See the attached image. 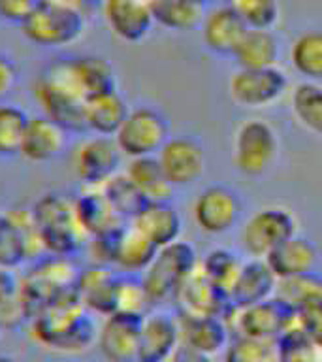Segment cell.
Segmentation results:
<instances>
[{
	"label": "cell",
	"mask_w": 322,
	"mask_h": 362,
	"mask_svg": "<svg viewBox=\"0 0 322 362\" xmlns=\"http://www.w3.org/2000/svg\"><path fill=\"white\" fill-rule=\"evenodd\" d=\"M30 209L47 253L76 257L87 247L90 236L79 221L72 197L62 192H45Z\"/></svg>",
	"instance_id": "obj_2"
},
{
	"label": "cell",
	"mask_w": 322,
	"mask_h": 362,
	"mask_svg": "<svg viewBox=\"0 0 322 362\" xmlns=\"http://www.w3.org/2000/svg\"><path fill=\"white\" fill-rule=\"evenodd\" d=\"M198 28L202 33L205 49L219 57L234 55V51L249 30L236 11L222 0L203 10L202 23Z\"/></svg>",
	"instance_id": "obj_17"
},
{
	"label": "cell",
	"mask_w": 322,
	"mask_h": 362,
	"mask_svg": "<svg viewBox=\"0 0 322 362\" xmlns=\"http://www.w3.org/2000/svg\"><path fill=\"white\" fill-rule=\"evenodd\" d=\"M30 332L45 349L62 355H79L96 344L98 327L73 288L30 319Z\"/></svg>",
	"instance_id": "obj_1"
},
{
	"label": "cell",
	"mask_w": 322,
	"mask_h": 362,
	"mask_svg": "<svg viewBox=\"0 0 322 362\" xmlns=\"http://www.w3.org/2000/svg\"><path fill=\"white\" fill-rule=\"evenodd\" d=\"M243 198L230 185L213 183L203 187L192 202V221L208 236H222L243 219Z\"/></svg>",
	"instance_id": "obj_11"
},
{
	"label": "cell",
	"mask_w": 322,
	"mask_h": 362,
	"mask_svg": "<svg viewBox=\"0 0 322 362\" xmlns=\"http://www.w3.org/2000/svg\"><path fill=\"white\" fill-rule=\"evenodd\" d=\"M68 132L47 115H36L28 119L27 130L23 136L21 155L34 164H44L61 157L68 146Z\"/></svg>",
	"instance_id": "obj_20"
},
{
	"label": "cell",
	"mask_w": 322,
	"mask_h": 362,
	"mask_svg": "<svg viewBox=\"0 0 322 362\" xmlns=\"http://www.w3.org/2000/svg\"><path fill=\"white\" fill-rule=\"evenodd\" d=\"M17 83H19V68L11 57L0 53V102H6V98L16 90Z\"/></svg>",
	"instance_id": "obj_47"
},
{
	"label": "cell",
	"mask_w": 322,
	"mask_h": 362,
	"mask_svg": "<svg viewBox=\"0 0 322 362\" xmlns=\"http://www.w3.org/2000/svg\"><path fill=\"white\" fill-rule=\"evenodd\" d=\"M298 232V219L290 209L285 206H264L242 223L239 245L249 259H266L277 245Z\"/></svg>",
	"instance_id": "obj_7"
},
{
	"label": "cell",
	"mask_w": 322,
	"mask_h": 362,
	"mask_svg": "<svg viewBox=\"0 0 322 362\" xmlns=\"http://www.w3.org/2000/svg\"><path fill=\"white\" fill-rule=\"evenodd\" d=\"M181 345L177 315L168 311H147L140 321V362H169Z\"/></svg>",
	"instance_id": "obj_16"
},
{
	"label": "cell",
	"mask_w": 322,
	"mask_h": 362,
	"mask_svg": "<svg viewBox=\"0 0 322 362\" xmlns=\"http://www.w3.org/2000/svg\"><path fill=\"white\" fill-rule=\"evenodd\" d=\"M281 144L275 127L266 119H247L234 132L232 157L239 174L262 177L279 158Z\"/></svg>",
	"instance_id": "obj_6"
},
{
	"label": "cell",
	"mask_w": 322,
	"mask_h": 362,
	"mask_svg": "<svg viewBox=\"0 0 322 362\" xmlns=\"http://www.w3.org/2000/svg\"><path fill=\"white\" fill-rule=\"evenodd\" d=\"M79 268L73 257L44 255L42 259L30 262L27 274L21 276V298L28 317L49 305L53 300L76 288Z\"/></svg>",
	"instance_id": "obj_4"
},
{
	"label": "cell",
	"mask_w": 322,
	"mask_h": 362,
	"mask_svg": "<svg viewBox=\"0 0 322 362\" xmlns=\"http://www.w3.org/2000/svg\"><path fill=\"white\" fill-rule=\"evenodd\" d=\"M222 355L225 362H277V339L232 334Z\"/></svg>",
	"instance_id": "obj_39"
},
{
	"label": "cell",
	"mask_w": 322,
	"mask_h": 362,
	"mask_svg": "<svg viewBox=\"0 0 322 362\" xmlns=\"http://www.w3.org/2000/svg\"><path fill=\"white\" fill-rule=\"evenodd\" d=\"M141 317L112 313L98 327L96 345L107 362L138 361Z\"/></svg>",
	"instance_id": "obj_18"
},
{
	"label": "cell",
	"mask_w": 322,
	"mask_h": 362,
	"mask_svg": "<svg viewBox=\"0 0 322 362\" xmlns=\"http://www.w3.org/2000/svg\"><path fill=\"white\" fill-rule=\"evenodd\" d=\"M2 330H4V328H2V325H0V332H2Z\"/></svg>",
	"instance_id": "obj_52"
},
{
	"label": "cell",
	"mask_w": 322,
	"mask_h": 362,
	"mask_svg": "<svg viewBox=\"0 0 322 362\" xmlns=\"http://www.w3.org/2000/svg\"><path fill=\"white\" fill-rule=\"evenodd\" d=\"M242 264L243 260L236 251L228 247H213L200 259L198 270L228 296L237 274L242 270Z\"/></svg>",
	"instance_id": "obj_36"
},
{
	"label": "cell",
	"mask_w": 322,
	"mask_h": 362,
	"mask_svg": "<svg viewBox=\"0 0 322 362\" xmlns=\"http://www.w3.org/2000/svg\"><path fill=\"white\" fill-rule=\"evenodd\" d=\"M222 2L236 11L247 28L271 30L279 21V13H281L279 0H222Z\"/></svg>",
	"instance_id": "obj_44"
},
{
	"label": "cell",
	"mask_w": 322,
	"mask_h": 362,
	"mask_svg": "<svg viewBox=\"0 0 322 362\" xmlns=\"http://www.w3.org/2000/svg\"><path fill=\"white\" fill-rule=\"evenodd\" d=\"M277 281L279 279L264 259L243 260L242 270L232 285L228 300L232 305H237V308L268 300L275 296Z\"/></svg>",
	"instance_id": "obj_25"
},
{
	"label": "cell",
	"mask_w": 322,
	"mask_h": 362,
	"mask_svg": "<svg viewBox=\"0 0 322 362\" xmlns=\"http://www.w3.org/2000/svg\"><path fill=\"white\" fill-rule=\"evenodd\" d=\"M318 247L311 238L304 236V234H294L292 238H288L281 245H277L268 257L266 262L271 268V272L275 274V277L281 279H288V277L302 276V274H309V272L316 270L318 264Z\"/></svg>",
	"instance_id": "obj_24"
},
{
	"label": "cell",
	"mask_w": 322,
	"mask_h": 362,
	"mask_svg": "<svg viewBox=\"0 0 322 362\" xmlns=\"http://www.w3.org/2000/svg\"><path fill=\"white\" fill-rule=\"evenodd\" d=\"M102 13L109 30L129 44L145 40L155 25L149 0H102Z\"/></svg>",
	"instance_id": "obj_19"
},
{
	"label": "cell",
	"mask_w": 322,
	"mask_h": 362,
	"mask_svg": "<svg viewBox=\"0 0 322 362\" xmlns=\"http://www.w3.org/2000/svg\"><path fill=\"white\" fill-rule=\"evenodd\" d=\"M222 319L232 334L264 339H277L282 332H287L288 328L296 325L294 311L288 310L275 296L243 308L230 304L226 308Z\"/></svg>",
	"instance_id": "obj_12"
},
{
	"label": "cell",
	"mask_w": 322,
	"mask_h": 362,
	"mask_svg": "<svg viewBox=\"0 0 322 362\" xmlns=\"http://www.w3.org/2000/svg\"><path fill=\"white\" fill-rule=\"evenodd\" d=\"M30 322L21 298V276L16 270L0 266V325L4 330Z\"/></svg>",
	"instance_id": "obj_37"
},
{
	"label": "cell",
	"mask_w": 322,
	"mask_h": 362,
	"mask_svg": "<svg viewBox=\"0 0 322 362\" xmlns=\"http://www.w3.org/2000/svg\"><path fill=\"white\" fill-rule=\"evenodd\" d=\"M28 119L23 107L0 102V157L19 155Z\"/></svg>",
	"instance_id": "obj_42"
},
{
	"label": "cell",
	"mask_w": 322,
	"mask_h": 362,
	"mask_svg": "<svg viewBox=\"0 0 322 362\" xmlns=\"http://www.w3.org/2000/svg\"><path fill=\"white\" fill-rule=\"evenodd\" d=\"M157 158L174 189L194 185L205 174V149L194 136H169Z\"/></svg>",
	"instance_id": "obj_14"
},
{
	"label": "cell",
	"mask_w": 322,
	"mask_h": 362,
	"mask_svg": "<svg viewBox=\"0 0 322 362\" xmlns=\"http://www.w3.org/2000/svg\"><path fill=\"white\" fill-rule=\"evenodd\" d=\"M290 64L302 79L322 83V30H305L294 38Z\"/></svg>",
	"instance_id": "obj_35"
},
{
	"label": "cell",
	"mask_w": 322,
	"mask_h": 362,
	"mask_svg": "<svg viewBox=\"0 0 322 362\" xmlns=\"http://www.w3.org/2000/svg\"><path fill=\"white\" fill-rule=\"evenodd\" d=\"M124 174L132 181V185L138 189L145 202L155 200H172L174 187L164 174L162 166L158 163L157 155L151 157L129 158V164L124 168Z\"/></svg>",
	"instance_id": "obj_32"
},
{
	"label": "cell",
	"mask_w": 322,
	"mask_h": 362,
	"mask_svg": "<svg viewBox=\"0 0 322 362\" xmlns=\"http://www.w3.org/2000/svg\"><path fill=\"white\" fill-rule=\"evenodd\" d=\"M288 85V76L279 66L237 68L228 81V95L236 106L264 110L281 100Z\"/></svg>",
	"instance_id": "obj_13"
},
{
	"label": "cell",
	"mask_w": 322,
	"mask_h": 362,
	"mask_svg": "<svg viewBox=\"0 0 322 362\" xmlns=\"http://www.w3.org/2000/svg\"><path fill=\"white\" fill-rule=\"evenodd\" d=\"M102 187V191L106 194V198L109 200V204L113 206V209L117 211L119 217L126 223L134 219L138 211L141 209V206L145 204L143 197H141L138 189L132 185V181L126 177L124 172H119L107 180Z\"/></svg>",
	"instance_id": "obj_41"
},
{
	"label": "cell",
	"mask_w": 322,
	"mask_h": 362,
	"mask_svg": "<svg viewBox=\"0 0 322 362\" xmlns=\"http://www.w3.org/2000/svg\"><path fill=\"white\" fill-rule=\"evenodd\" d=\"M322 296V276L315 272L302 274V276L288 277L277 281L275 298H279L288 310H299L311 300Z\"/></svg>",
	"instance_id": "obj_38"
},
{
	"label": "cell",
	"mask_w": 322,
	"mask_h": 362,
	"mask_svg": "<svg viewBox=\"0 0 322 362\" xmlns=\"http://www.w3.org/2000/svg\"><path fill=\"white\" fill-rule=\"evenodd\" d=\"M290 112L302 129L322 138V83L302 79L294 85L290 90Z\"/></svg>",
	"instance_id": "obj_34"
},
{
	"label": "cell",
	"mask_w": 322,
	"mask_h": 362,
	"mask_svg": "<svg viewBox=\"0 0 322 362\" xmlns=\"http://www.w3.org/2000/svg\"><path fill=\"white\" fill-rule=\"evenodd\" d=\"M132 362H140V361H132Z\"/></svg>",
	"instance_id": "obj_53"
},
{
	"label": "cell",
	"mask_w": 322,
	"mask_h": 362,
	"mask_svg": "<svg viewBox=\"0 0 322 362\" xmlns=\"http://www.w3.org/2000/svg\"><path fill=\"white\" fill-rule=\"evenodd\" d=\"M34 98L42 113L62 129L85 134V98L70 81L61 59L51 61L34 83Z\"/></svg>",
	"instance_id": "obj_3"
},
{
	"label": "cell",
	"mask_w": 322,
	"mask_h": 362,
	"mask_svg": "<svg viewBox=\"0 0 322 362\" xmlns=\"http://www.w3.org/2000/svg\"><path fill=\"white\" fill-rule=\"evenodd\" d=\"M42 2L51 6H61V8H72V10H79L85 13L90 0H42Z\"/></svg>",
	"instance_id": "obj_49"
},
{
	"label": "cell",
	"mask_w": 322,
	"mask_h": 362,
	"mask_svg": "<svg viewBox=\"0 0 322 362\" xmlns=\"http://www.w3.org/2000/svg\"><path fill=\"white\" fill-rule=\"evenodd\" d=\"M129 112V104L117 89L90 96L85 100L87 132L98 136H115Z\"/></svg>",
	"instance_id": "obj_30"
},
{
	"label": "cell",
	"mask_w": 322,
	"mask_h": 362,
	"mask_svg": "<svg viewBox=\"0 0 322 362\" xmlns=\"http://www.w3.org/2000/svg\"><path fill=\"white\" fill-rule=\"evenodd\" d=\"M296 327L307 334L313 341L322 345V296L304 304L299 310L294 311Z\"/></svg>",
	"instance_id": "obj_45"
},
{
	"label": "cell",
	"mask_w": 322,
	"mask_h": 362,
	"mask_svg": "<svg viewBox=\"0 0 322 362\" xmlns=\"http://www.w3.org/2000/svg\"><path fill=\"white\" fill-rule=\"evenodd\" d=\"M158 247L134 226L132 223H124L115 234L113 243V268L121 270V274L140 276L147 266L155 259Z\"/></svg>",
	"instance_id": "obj_27"
},
{
	"label": "cell",
	"mask_w": 322,
	"mask_h": 362,
	"mask_svg": "<svg viewBox=\"0 0 322 362\" xmlns=\"http://www.w3.org/2000/svg\"><path fill=\"white\" fill-rule=\"evenodd\" d=\"M181 313L196 315H225L230 300L219 287H215L202 272L198 270L186 279L174 296Z\"/></svg>",
	"instance_id": "obj_28"
},
{
	"label": "cell",
	"mask_w": 322,
	"mask_h": 362,
	"mask_svg": "<svg viewBox=\"0 0 322 362\" xmlns=\"http://www.w3.org/2000/svg\"><path fill=\"white\" fill-rule=\"evenodd\" d=\"M153 21L172 33H191L200 27L205 6L196 0H149Z\"/></svg>",
	"instance_id": "obj_33"
},
{
	"label": "cell",
	"mask_w": 322,
	"mask_h": 362,
	"mask_svg": "<svg viewBox=\"0 0 322 362\" xmlns=\"http://www.w3.org/2000/svg\"><path fill=\"white\" fill-rule=\"evenodd\" d=\"M47 255L30 208L0 209V266L16 270Z\"/></svg>",
	"instance_id": "obj_8"
},
{
	"label": "cell",
	"mask_w": 322,
	"mask_h": 362,
	"mask_svg": "<svg viewBox=\"0 0 322 362\" xmlns=\"http://www.w3.org/2000/svg\"><path fill=\"white\" fill-rule=\"evenodd\" d=\"M181 345L202 351L205 355H219L230 341V328L220 315H196L177 311Z\"/></svg>",
	"instance_id": "obj_21"
},
{
	"label": "cell",
	"mask_w": 322,
	"mask_h": 362,
	"mask_svg": "<svg viewBox=\"0 0 322 362\" xmlns=\"http://www.w3.org/2000/svg\"><path fill=\"white\" fill-rule=\"evenodd\" d=\"M281 45L273 30L249 28L234 51L237 68H273L279 64Z\"/></svg>",
	"instance_id": "obj_31"
},
{
	"label": "cell",
	"mask_w": 322,
	"mask_h": 362,
	"mask_svg": "<svg viewBox=\"0 0 322 362\" xmlns=\"http://www.w3.org/2000/svg\"><path fill=\"white\" fill-rule=\"evenodd\" d=\"M119 274L121 272H115L113 266L96 264V262L79 270L76 294L93 315L106 317L113 313V298H115Z\"/></svg>",
	"instance_id": "obj_22"
},
{
	"label": "cell",
	"mask_w": 322,
	"mask_h": 362,
	"mask_svg": "<svg viewBox=\"0 0 322 362\" xmlns=\"http://www.w3.org/2000/svg\"><path fill=\"white\" fill-rule=\"evenodd\" d=\"M169 362H215V356L205 355L202 351L191 349L186 345H179V349L175 351Z\"/></svg>",
	"instance_id": "obj_48"
},
{
	"label": "cell",
	"mask_w": 322,
	"mask_h": 362,
	"mask_svg": "<svg viewBox=\"0 0 322 362\" xmlns=\"http://www.w3.org/2000/svg\"><path fill=\"white\" fill-rule=\"evenodd\" d=\"M73 200H76L79 221L90 238L112 234L126 223L113 209L102 187L85 185L78 197H73Z\"/></svg>",
	"instance_id": "obj_29"
},
{
	"label": "cell",
	"mask_w": 322,
	"mask_h": 362,
	"mask_svg": "<svg viewBox=\"0 0 322 362\" xmlns=\"http://www.w3.org/2000/svg\"><path fill=\"white\" fill-rule=\"evenodd\" d=\"M130 223L138 226L157 247L177 242L183 232V219L172 200L145 202Z\"/></svg>",
	"instance_id": "obj_26"
},
{
	"label": "cell",
	"mask_w": 322,
	"mask_h": 362,
	"mask_svg": "<svg viewBox=\"0 0 322 362\" xmlns=\"http://www.w3.org/2000/svg\"><path fill=\"white\" fill-rule=\"evenodd\" d=\"M200 257L194 245L185 240H177L164 247H158L155 259L140 274L145 293L151 304H160L174 298L179 287L196 272Z\"/></svg>",
	"instance_id": "obj_5"
},
{
	"label": "cell",
	"mask_w": 322,
	"mask_h": 362,
	"mask_svg": "<svg viewBox=\"0 0 322 362\" xmlns=\"http://www.w3.org/2000/svg\"><path fill=\"white\" fill-rule=\"evenodd\" d=\"M40 4L42 0H0V19L21 27L38 10Z\"/></svg>",
	"instance_id": "obj_46"
},
{
	"label": "cell",
	"mask_w": 322,
	"mask_h": 362,
	"mask_svg": "<svg viewBox=\"0 0 322 362\" xmlns=\"http://www.w3.org/2000/svg\"><path fill=\"white\" fill-rule=\"evenodd\" d=\"M151 300L147 296L145 287H143L140 276L119 274L117 287H115V298H113V313L143 317L147 311H151Z\"/></svg>",
	"instance_id": "obj_40"
},
{
	"label": "cell",
	"mask_w": 322,
	"mask_h": 362,
	"mask_svg": "<svg viewBox=\"0 0 322 362\" xmlns=\"http://www.w3.org/2000/svg\"><path fill=\"white\" fill-rule=\"evenodd\" d=\"M61 62L66 70L68 78L76 85V89L83 98L100 95L106 90L117 89V78L112 62L98 55H76L61 57Z\"/></svg>",
	"instance_id": "obj_23"
},
{
	"label": "cell",
	"mask_w": 322,
	"mask_h": 362,
	"mask_svg": "<svg viewBox=\"0 0 322 362\" xmlns=\"http://www.w3.org/2000/svg\"><path fill=\"white\" fill-rule=\"evenodd\" d=\"M0 362H17V361H16V358H11V356L0 355Z\"/></svg>",
	"instance_id": "obj_51"
},
{
	"label": "cell",
	"mask_w": 322,
	"mask_h": 362,
	"mask_svg": "<svg viewBox=\"0 0 322 362\" xmlns=\"http://www.w3.org/2000/svg\"><path fill=\"white\" fill-rule=\"evenodd\" d=\"M198 4H202V6H205V8H208V6H211V4H217V2H220V0H196Z\"/></svg>",
	"instance_id": "obj_50"
},
{
	"label": "cell",
	"mask_w": 322,
	"mask_h": 362,
	"mask_svg": "<svg viewBox=\"0 0 322 362\" xmlns=\"http://www.w3.org/2000/svg\"><path fill=\"white\" fill-rule=\"evenodd\" d=\"M277 362H322V345L294 325L277 338Z\"/></svg>",
	"instance_id": "obj_43"
},
{
	"label": "cell",
	"mask_w": 322,
	"mask_h": 362,
	"mask_svg": "<svg viewBox=\"0 0 322 362\" xmlns=\"http://www.w3.org/2000/svg\"><path fill=\"white\" fill-rule=\"evenodd\" d=\"M23 36L30 44L47 49H59L76 44L85 33V13L72 8L40 4V8L21 25Z\"/></svg>",
	"instance_id": "obj_9"
},
{
	"label": "cell",
	"mask_w": 322,
	"mask_h": 362,
	"mask_svg": "<svg viewBox=\"0 0 322 362\" xmlns=\"http://www.w3.org/2000/svg\"><path fill=\"white\" fill-rule=\"evenodd\" d=\"M123 157L113 136L93 134L76 147L73 166L83 185L100 187L121 172Z\"/></svg>",
	"instance_id": "obj_15"
},
{
	"label": "cell",
	"mask_w": 322,
	"mask_h": 362,
	"mask_svg": "<svg viewBox=\"0 0 322 362\" xmlns=\"http://www.w3.org/2000/svg\"><path fill=\"white\" fill-rule=\"evenodd\" d=\"M168 117L153 106L130 107L129 115L113 136L126 158L151 157L169 138Z\"/></svg>",
	"instance_id": "obj_10"
}]
</instances>
